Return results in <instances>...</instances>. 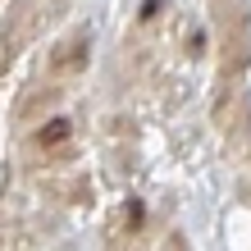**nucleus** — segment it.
<instances>
[{"label":"nucleus","mask_w":251,"mask_h":251,"mask_svg":"<svg viewBox=\"0 0 251 251\" xmlns=\"http://www.w3.org/2000/svg\"><path fill=\"white\" fill-rule=\"evenodd\" d=\"M69 137H73V124L60 119V114H50V119L32 132V142H27V146H32V155H55L60 146H69Z\"/></svg>","instance_id":"nucleus-3"},{"label":"nucleus","mask_w":251,"mask_h":251,"mask_svg":"<svg viewBox=\"0 0 251 251\" xmlns=\"http://www.w3.org/2000/svg\"><path fill=\"white\" fill-rule=\"evenodd\" d=\"M87 60H92V32L78 27V32H69L64 41H55V50H50V78L55 82L78 78V73L87 69Z\"/></svg>","instance_id":"nucleus-2"},{"label":"nucleus","mask_w":251,"mask_h":251,"mask_svg":"<svg viewBox=\"0 0 251 251\" xmlns=\"http://www.w3.org/2000/svg\"><path fill=\"white\" fill-rule=\"evenodd\" d=\"M210 5H215L219 60H224V82H228L251 60V5L247 0H210Z\"/></svg>","instance_id":"nucleus-1"},{"label":"nucleus","mask_w":251,"mask_h":251,"mask_svg":"<svg viewBox=\"0 0 251 251\" xmlns=\"http://www.w3.org/2000/svg\"><path fill=\"white\" fill-rule=\"evenodd\" d=\"M60 92L64 87H37V92H27V100H19V119H32V114H41L46 105H55V100H60Z\"/></svg>","instance_id":"nucleus-4"}]
</instances>
